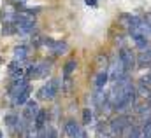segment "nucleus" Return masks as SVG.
Listing matches in <instances>:
<instances>
[{
    "mask_svg": "<svg viewBox=\"0 0 151 138\" xmlns=\"http://www.w3.org/2000/svg\"><path fill=\"white\" fill-rule=\"evenodd\" d=\"M0 138H2V131H0Z\"/></svg>",
    "mask_w": 151,
    "mask_h": 138,
    "instance_id": "obj_25",
    "label": "nucleus"
},
{
    "mask_svg": "<svg viewBox=\"0 0 151 138\" xmlns=\"http://www.w3.org/2000/svg\"><path fill=\"white\" fill-rule=\"evenodd\" d=\"M142 135H144V138H151V121L144 122V128H142Z\"/></svg>",
    "mask_w": 151,
    "mask_h": 138,
    "instance_id": "obj_21",
    "label": "nucleus"
},
{
    "mask_svg": "<svg viewBox=\"0 0 151 138\" xmlns=\"http://www.w3.org/2000/svg\"><path fill=\"white\" fill-rule=\"evenodd\" d=\"M125 128H128V117L118 115V117H114L113 121H111V129H113V133H121Z\"/></svg>",
    "mask_w": 151,
    "mask_h": 138,
    "instance_id": "obj_7",
    "label": "nucleus"
},
{
    "mask_svg": "<svg viewBox=\"0 0 151 138\" xmlns=\"http://www.w3.org/2000/svg\"><path fill=\"white\" fill-rule=\"evenodd\" d=\"M125 67H123V63H121V60L118 58L116 61L113 63V67H111V72H109V79L113 80V82H118V80H121L123 77H125Z\"/></svg>",
    "mask_w": 151,
    "mask_h": 138,
    "instance_id": "obj_3",
    "label": "nucleus"
},
{
    "mask_svg": "<svg viewBox=\"0 0 151 138\" xmlns=\"http://www.w3.org/2000/svg\"><path fill=\"white\" fill-rule=\"evenodd\" d=\"M27 56H28V49H27L25 46L14 47V61L21 63V61H25V60H27Z\"/></svg>",
    "mask_w": 151,
    "mask_h": 138,
    "instance_id": "obj_12",
    "label": "nucleus"
},
{
    "mask_svg": "<svg viewBox=\"0 0 151 138\" xmlns=\"http://www.w3.org/2000/svg\"><path fill=\"white\" fill-rule=\"evenodd\" d=\"M28 87V82H27V79H18L14 84H12V87H11V95L16 98L18 95H21L25 89Z\"/></svg>",
    "mask_w": 151,
    "mask_h": 138,
    "instance_id": "obj_10",
    "label": "nucleus"
},
{
    "mask_svg": "<svg viewBox=\"0 0 151 138\" xmlns=\"http://www.w3.org/2000/svg\"><path fill=\"white\" fill-rule=\"evenodd\" d=\"M137 65L139 67H148V65H151V47L142 49L137 54Z\"/></svg>",
    "mask_w": 151,
    "mask_h": 138,
    "instance_id": "obj_9",
    "label": "nucleus"
},
{
    "mask_svg": "<svg viewBox=\"0 0 151 138\" xmlns=\"http://www.w3.org/2000/svg\"><path fill=\"white\" fill-rule=\"evenodd\" d=\"M49 63H35L32 67H28L27 73L28 77H34V79H39V77H46L49 73Z\"/></svg>",
    "mask_w": 151,
    "mask_h": 138,
    "instance_id": "obj_2",
    "label": "nucleus"
},
{
    "mask_svg": "<svg viewBox=\"0 0 151 138\" xmlns=\"http://www.w3.org/2000/svg\"><path fill=\"white\" fill-rule=\"evenodd\" d=\"M91 117H93L91 115V110L90 108H84L83 110V121H84V124H90L91 122Z\"/></svg>",
    "mask_w": 151,
    "mask_h": 138,
    "instance_id": "obj_20",
    "label": "nucleus"
},
{
    "mask_svg": "<svg viewBox=\"0 0 151 138\" xmlns=\"http://www.w3.org/2000/svg\"><path fill=\"white\" fill-rule=\"evenodd\" d=\"M119 60H121V63H123V67H125L127 72L134 70V67H135V56H134V53L130 49H123L121 54H119Z\"/></svg>",
    "mask_w": 151,
    "mask_h": 138,
    "instance_id": "obj_4",
    "label": "nucleus"
},
{
    "mask_svg": "<svg viewBox=\"0 0 151 138\" xmlns=\"http://www.w3.org/2000/svg\"><path fill=\"white\" fill-rule=\"evenodd\" d=\"M76 67H77L76 60H70V61H67V63H65V67H63V73L69 77V75H70V73H72V72L76 70Z\"/></svg>",
    "mask_w": 151,
    "mask_h": 138,
    "instance_id": "obj_19",
    "label": "nucleus"
},
{
    "mask_svg": "<svg viewBox=\"0 0 151 138\" xmlns=\"http://www.w3.org/2000/svg\"><path fill=\"white\" fill-rule=\"evenodd\" d=\"M39 112H40V108H39L37 102H34V100H28V102H27V108H25V119H28L30 122H34Z\"/></svg>",
    "mask_w": 151,
    "mask_h": 138,
    "instance_id": "obj_6",
    "label": "nucleus"
},
{
    "mask_svg": "<svg viewBox=\"0 0 151 138\" xmlns=\"http://www.w3.org/2000/svg\"><path fill=\"white\" fill-rule=\"evenodd\" d=\"M135 93H137L141 98H144V100H151V89L148 86H144V84H141V86L135 89Z\"/></svg>",
    "mask_w": 151,
    "mask_h": 138,
    "instance_id": "obj_16",
    "label": "nucleus"
},
{
    "mask_svg": "<svg viewBox=\"0 0 151 138\" xmlns=\"http://www.w3.org/2000/svg\"><path fill=\"white\" fill-rule=\"evenodd\" d=\"M28 96H30V87H27L21 95H18L12 102H14V105H23V103H27L28 102Z\"/></svg>",
    "mask_w": 151,
    "mask_h": 138,
    "instance_id": "obj_14",
    "label": "nucleus"
},
{
    "mask_svg": "<svg viewBox=\"0 0 151 138\" xmlns=\"http://www.w3.org/2000/svg\"><path fill=\"white\" fill-rule=\"evenodd\" d=\"M137 114H139V117L144 121V122H148L151 117V107L148 105V107H139L137 108Z\"/></svg>",
    "mask_w": 151,
    "mask_h": 138,
    "instance_id": "obj_15",
    "label": "nucleus"
},
{
    "mask_svg": "<svg viewBox=\"0 0 151 138\" xmlns=\"http://www.w3.org/2000/svg\"><path fill=\"white\" fill-rule=\"evenodd\" d=\"M51 49H53L55 54H63V53L69 49V46H67V42H63V40H55V46H53Z\"/></svg>",
    "mask_w": 151,
    "mask_h": 138,
    "instance_id": "obj_13",
    "label": "nucleus"
},
{
    "mask_svg": "<svg viewBox=\"0 0 151 138\" xmlns=\"http://www.w3.org/2000/svg\"><path fill=\"white\" fill-rule=\"evenodd\" d=\"M107 80H109V73L106 70H100L99 75H97V79H95V87L97 89H104V86L107 84Z\"/></svg>",
    "mask_w": 151,
    "mask_h": 138,
    "instance_id": "obj_11",
    "label": "nucleus"
},
{
    "mask_svg": "<svg viewBox=\"0 0 151 138\" xmlns=\"http://www.w3.org/2000/svg\"><path fill=\"white\" fill-rule=\"evenodd\" d=\"M144 21L148 23V26L151 28V12H150V14H146V18H144Z\"/></svg>",
    "mask_w": 151,
    "mask_h": 138,
    "instance_id": "obj_23",
    "label": "nucleus"
},
{
    "mask_svg": "<svg viewBox=\"0 0 151 138\" xmlns=\"http://www.w3.org/2000/svg\"><path fill=\"white\" fill-rule=\"evenodd\" d=\"M34 124H35V128H37V129H42V128L46 126V112H44V110H40V112L37 114V117H35Z\"/></svg>",
    "mask_w": 151,
    "mask_h": 138,
    "instance_id": "obj_17",
    "label": "nucleus"
},
{
    "mask_svg": "<svg viewBox=\"0 0 151 138\" xmlns=\"http://www.w3.org/2000/svg\"><path fill=\"white\" fill-rule=\"evenodd\" d=\"M86 4L91 5V7H95V5H97V0H86Z\"/></svg>",
    "mask_w": 151,
    "mask_h": 138,
    "instance_id": "obj_24",
    "label": "nucleus"
},
{
    "mask_svg": "<svg viewBox=\"0 0 151 138\" xmlns=\"http://www.w3.org/2000/svg\"><path fill=\"white\" fill-rule=\"evenodd\" d=\"M4 121H5V124H7V126H14V124L18 122V117H16V115H7Z\"/></svg>",
    "mask_w": 151,
    "mask_h": 138,
    "instance_id": "obj_22",
    "label": "nucleus"
},
{
    "mask_svg": "<svg viewBox=\"0 0 151 138\" xmlns=\"http://www.w3.org/2000/svg\"><path fill=\"white\" fill-rule=\"evenodd\" d=\"M58 82H60V80H51V82H47L46 86H42V87L39 89L37 96L40 98V100H53V98L56 96Z\"/></svg>",
    "mask_w": 151,
    "mask_h": 138,
    "instance_id": "obj_1",
    "label": "nucleus"
},
{
    "mask_svg": "<svg viewBox=\"0 0 151 138\" xmlns=\"http://www.w3.org/2000/svg\"><path fill=\"white\" fill-rule=\"evenodd\" d=\"M132 37H134L135 44H137L141 49H146V47H148V38H146L144 35H132Z\"/></svg>",
    "mask_w": 151,
    "mask_h": 138,
    "instance_id": "obj_18",
    "label": "nucleus"
},
{
    "mask_svg": "<svg viewBox=\"0 0 151 138\" xmlns=\"http://www.w3.org/2000/svg\"><path fill=\"white\" fill-rule=\"evenodd\" d=\"M65 133L69 135V138H84V133H83L81 126L74 121H69L65 124Z\"/></svg>",
    "mask_w": 151,
    "mask_h": 138,
    "instance_id": "obj_5",
    "label": "nucleus"
},
{
    "mask_svg": "<svg viewBox=\"0 0 151 138\" xmlns=\"http://www.w3.org/2000/svg\"><path fill=\"white\" fill-rule=\"evenodd\" d=\"M7 72H9V75H11V77H14V79L18 80V79H23V73H25V68L21 67V63H18V61H12V63L9 65V68H7Z\"/></svg>",
    "mask_w": 151,
    "mask_h": 138,
    "instance_id": "obj_8",
    "label": "nucleus"
}]
</instances>
